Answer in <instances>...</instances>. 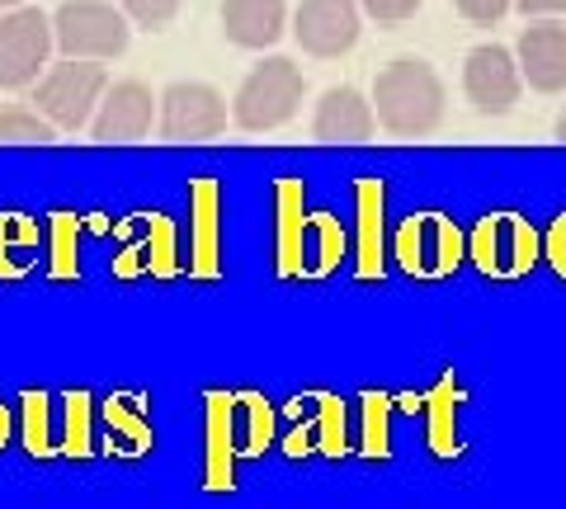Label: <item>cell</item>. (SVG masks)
<instances>
[{
  "instance_id": "obj_15",
  "label": "cell",
  "mask_w": 566,
  "mask_h": 509,
  "mask_svg": "<svg viewBox=\"0 0 566 509\" xmlns=\"http://www.w3.org/2000/svg\"><path fill=\"white\" fill-rule=\"evenodd\" d=\"M104 425H109V444L118 453H147L151 448V420L142 415V406L128 396L104 401Z\"/></svg>"
},
{
  "instance_id": "obj_4",
  "label": "cell",
  "mask_w": 566,
  "mask_h": 509,
  "mask_svg": "<svg viewBox=\"0 0 566 509\" xmlns=\"http://www.w3.org/2000/svg\"><path fill=\"white\" fill-rule=\"evenodd\" d=\"M128 14L114 10L109 0H66V6L52 14V43H57L66 57H85V62H109L128 52Z\"/></svg>"
},
{
  "instance_id": "obj_1",
  "label": "cell",
  "mask_w": 566,
  "mask_h": 509,
  "mask_svg": "<svg viewBox=\"0 0 566 509\" xmlns=\"http://www.w3.org/2000/svg\"><path fill=\"white\" fill-rule=\"evenodd\" d=\"M444 81L420 57L387 62L374 81V114L392 137H430L444 123Z\"/></svg>"
},
{
  "instance_id": "obj_7",
  "label": "cell",
  "mask_w": 566,
  "mask_h": 509,
  "mask_svg": "<svg viewBox=\"0 0 566 509\" xmlns=\"http://www.w3.org/2000/svg\"><path fill=\"white\" fill-rule=\"evenodd\" d=\"M156 104H161L166 142H199V137H218L227 128V99L203 81H175Z\"/></svg>"
},
{
  "instance_id": "obj_9",
  "label": "cell",
  "mask_w": 566,
  "mask_h": 509,
  "mask_svg": "<svg viewBox=\"0 0 566 509\" xmlns=\"http://www.w3.org/2000/svg\"><path fill=\"white\" fill-rule=\"evenodd\" d=\"M515 62H520V76L538 95H562L566 91V24L534 20L520 33Z\"/></svg>"
},
{
  "instance_id": "obj_12",
  "label": "cell",
  "mask_w": 566,
  "mask_h": 509,
  "mask_svg": "<svg viewBox=\"0 0 566 509\" xmlns=\"http://www.w3.org/2000/svg\"><path fill=\"white\" fill-rule=\"evenodd\" d=\"M458 251H463V241H458L453 226L434 213L406 222V232H401V265L411 274H424V278L449 274L458 265Z\"/></svg>"
},
{
  "instance_id": "obj_24",
  "label": "cell",
  "mask_w": 566,
  "mask_h": 509,
  "mask_svg": "<svg viewBox=\"0 0 566 509\" xmlns=\"http://www.w3.org/2000/svg\"><path fill=\"white\" fill-rule=\"evenodd\" d=\"M515 6L524 14H534V20H557V14H566V0H515Z\"/></svg>"
},
{
  "instance_id": "obj_8",
  "label": "cell",
  "mask_w": 566,
  "mask_h": 509,
  "mask_svg": "<svg viewBox=\"0 0 566 509\" xmlns=\"http://www.w3.org/2000/svg\"><path fill=\"white\" fill-rule=\"evenodd\" d=\"M293 39L307 57H345L359 43V0H303Z\"/></svg>"
},
{
  "instance_id": "obj_3",
  "label": "cell",
  "mask_w": 566,
  "mask_h": 509,
  "mask_svg": "<svg viewBox=\"0 0 566 509\" xmlns=\"http://www.w3.org/2000/svg\"><path fill=\"white\" fill-rule=\"evenodd\" d=\"M303 91H307V81L293 57H264L255 72L241 81V91L232 99L237 128H245V132L283 128V123L297 114V104H303Z\"/></svg>"
},
{
  "instance_id": "obj_21",
  "label": "cell",
  "mask_w": 566,
  "mask_h": 509,
  "mask_svg": "<svg viewBox=\"0 0 566 509\" xmlns=\"http://www.w3.org/2000/svg\"><path fill=\"white\" fill-rule=\"evenodd\" d=\"M510 6H515V0H453V10L463 14L468 24H495V20H505Z\"/></svg>"
},
{
  "instance_id": "obj_23",
  "label": "cell",
  "mask_w": 566,
  "mask_h": 509,
  "mask_svg": "<svg viewBox=\"0 0 566 509\" xmlns=\"http://www.w3.org/2000/svg\"><path fill=\"white\" fill-rule=\"evenodd\" d=\"M24 406H29V448H33V453H48V448H52V438L43 434V411H48V401H43V396H29Z\"/></svg>"
},
{
  "instance_id": "obj_20",
  "label": "cell",
  "mask_w": 566,
  "mask_h": 509,
  "mask_svg": "<svg viewBox=\"0 0 566 509\" xmlns=\"http://www.w3.org/2000/svg\"><path fill=\"white\" fill-rule=\"evenodd\" d=\"M359 6L368 20H378V24H406L420 10V0H359Z\"/></svg>"
},
{
  "instance_id": "obj_13",
  "label": "cell",
  "mask_w": 566,
  "mask_h": 509,
  "mask_svg": "<svg viewBox=\"0 0 566 509\" xmlns=\"http://www.w3.org/2000/svg\"><path fill=\"white\" fill-rule=\"evenodd\" d=\"M476 265L486 274H524L534 265V232L520 218H486L476 226Z\"/></svg>"
},
{
  "instance_id": "obj_27",
  "label": "cell",
  "mask_w": 566,
  "mask_h": 509,
  "mask_svg": "<svg viewBox=\"0 0 566 509\" xmlns=\"http://www.w3.org/2000/svg\"><path fill=\"white\" fill-rule=\"evenodd\" d=\"M557 137H562V142H566V114L557 118Z\"/></svg>"
},
{
  "instance_id": "obj_17",
  "label": "cell",
  "mask_w": 566,
  "mask_h": 509,
  "mask_svg": "<svg viewBox=\"0 0 566 509\" xmlns=\"http://www.w3.org/2000/svg\"><path fill=\"white\" fill-rule=\"evenodd\" d=\"M57 128L43 118L24 109V104H10V109H0V142H52Z\"/></svg>"
},
{
  "instance_id": "obj_18",
  "label": "cell",
  "mask_w": 566,
  "mask_h": 509,
  "mask_svg": "<svg viewBox=\"0 0 566 509\" xmlns=\"http://www.w3.org/2000/svg\"><path fill=\"white\" fill-rule=\"evenodd\" d=\"M232 415H237V448L255 453L264 438H270V411H264L260 401L245 396V401H237V406H232Z\"/></svg>"
},
{
  "instance_id": "obj_19",
  "label": "cell",
  "mask_w": 566,
  "mask_h": 509,
  "mask_svg": "<svg viewBox=\"0 0 566 509\" xmlns=\"http://www.w3.org/2000/svg\"><path fill=\"white\" fill-rule=\"evenodd\" d=\"M118 10L128 14L137 29H166L175 14H180V0H118Z\"/></svg>"
},
{
  "instance_id": "obj_16",
  "label": "cell",
  "mask_w": 566,
  "mask_h": 509,
  "mask_svg": "<svg viewBox=\"0 0 566 509\" xmlns=\"http://www.w3.org/2000/svg\"><path fill=\"white\" fill-rule=\"evenodd\" d=\"M39 259V232L24 218H0V274H24Z\"/></svg>"
},
{
  "instance_id": "obj_22",
  "label": "cell",
  "mask_w": 566,
  "mask_h": 509,
  "mask_svg": "<svg viewBox=\"0 0 566 509\" xmlns=\"http://www.w3.org/2000/svg\"><path fill=\"white\" fill-rule=\"evenodd\" d=\"M85 406H91V401L85 396H71L66 401V434H62V444L71 448V453H85V438H91V425H85Z\"/></svg>"
},
{
  "instance_id": "obj_26",
  "label": "cell",
  "mask_w": 566,
  "mask_h": 509,
  "mask_svg": "<svg viewBox=\"0 0 566 509\" xmlns=\"http://www.w3.org/2000/svg\"><path fill=\"white\" fill-rule=\"evenodd\" d=\"M14 6H29V0H0V14H6V10H14Z\"/></svg>"
},
{
  "instance_id": "obj_10",
  "label": "cell",
  "mask_w": 566,
  "mask_h": 509,
  "mask_svg": "<svg viewBox=\"0 0 566 509\" xmlns=\"http://www.w3.org/2000/svg\"><path fill=\"white\" fill-rule=\"evenodd\" d=\"M151 114H156V99L142 81H118L104 91L99 109L91 118V132L95 142H137V137L151 132Z\"/></svg>"
},
{
  "instance_id": "obj_11",
  "label": "cell",
  "mask_w": 566,
  "mask_h": 509,
  "mask_svg": "<svg viewBox=\"0 0 566 509\" xmlns=\"http://www.w3.org/2000/svg\"><path fill=\"white\" fill-rule=\"evenodd\" d=\"M378 128V114L354 85H331L316 104V118H312V132L316 142H368Z\"/></svg>"
},
{
  "instance_id": "obj_25",
  "label": "cell",
  "mask_w": 566,
  "mask_h": 509,
  "mask_svg": "<svg viewBox=\"0 0 566 509\" xmlns=\"http://www.w3.org/2000/svg\"><path fill=\"white\" fill-rule=\"evenodd\" d=\"M6 434H10V415H6V406H0V448H6Z\"/></svg>"
},
{
  "instance_id": "obj_5",
  "label": "cell",
  "mask_w": 566,
  "mask_h": 509,
  "mask_svg": "<svg viewBox=\"0 0 566 509\" xmlns=\"http://www.w3.org/2000/svg\"><path fill=\"white\" fill-rule=\"evenodd\" d=\"M52 20L39 6H14L0 14V91H29L48 72Z\"/></svg>"
},
{
  "instance_id": "obj_6",
  "label": "cell",
  "mask_w": 566,
  "mask_h": 509,
  "mask_svg": "<svg viewBox=\"0 0 566 509\" xmlns=\"http://www.w3.org/2000/svg\"><path fill=\"white\" fill-rule=\"evenodd\" d=\"M520 91H524V76H520L515 52H505L495 43L468 52V62H463V95H468V104L476 114H486V118L510 114L520 104Z\"/></svg>"
},
{
  "instance_id": "obj_14",
  "label": "cell",
  "mask_w": 566,
  "mask_h": 509,
  "mask_svg": "<svg viewBox=\"0 0 566 509\" xmlns=\"http://www.w3.org/2000/svg\"><path fill=\"white\" fill-rule=\"evenodd\" d=\"M289 24V6L283 0H222V33L227 43L264 52L283 39Z\"/></svg>"
},
{
  "instance_id": "obj_2",
  "label": "cell",
  "mask_w": 566,
  "mask_h": 509,
  "mask_svg": "<svg viewBox=\"0 0 566 509\" xmlns=\"http://www.w3.org/2000/svg\"><path fill=\"white\" fill-rule=\"evenodd\" d=\"M104 91H109V72H104L99 62L66 57L33 81V104H39V114L57 132H76L95 118Z\"/></svg>"
}]
</instances>
